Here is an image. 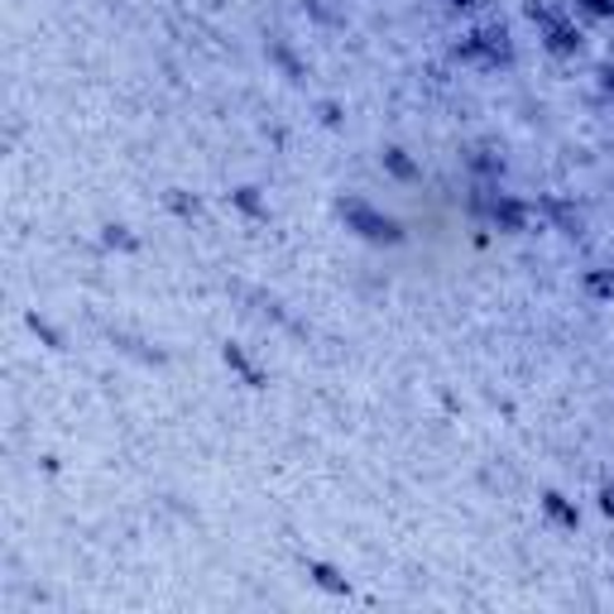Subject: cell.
<instances>
[{
    "label": "cell",
    "mask_w": 614,
    "mask_h": 614,
    "mask_svg": "<svg viewBox=\"0 0 614 614\" xmlns=\"http://www.w3.org/2000/svg\"><path fill=\"white\" fill-rule=\"evenodd\" d=\"M106 245H120V250H135V241L125 235V225H106Z\"/></svg>",
    "instance_id": "cell-11"
},
{
    "label": "cell",
    "mask_w": 614,
    "mask_h": 614,
    "mask_svg": "<svg viewBox=\"0 0 614 614\" xmlns=\"http://www.w3.org/2000/svg\"><path fill=\"white\" fill-rule=\"evenodd\" d=\"M529 20L537 24V39L547 44V54H557V58L581 54V30H576V20L561 15L557 5H547V0H533V5H529Z\"/></svg>",
    "instance_id": "cell-2"
},
{
    "label": "cell",
    "mask_w": 614,
    "mask_h": 614,
    "mask_svg": "<svg viewBox=\"0 0 614 614\" xmlns=\"http://www.w3.org/2000/svg\"><path fill=\"white\" fill-rule=\"evenodd\" d=\"M451 10H471V5H480V0H447Z\"/></svg>",
    "instance_id": "cell-15"
},
{
    "label": "cell",
    "mask_w": 614,
    "mask_h": 614,
    "mask_svg": "<svg viewBox=\"0 0 614 614\" xmlns=\"http://www.w3.org/2000/svg\"><path fill=\"white\" fill-rule=\"evenodd\" d=\"M586 293L591 298H614V269H591L586 274Z\"/></svg>",
    "instance_id": "cell-8"
},
{
    "label": "cell",
    "mask_w": 614,
    "mask_h": 614,
    "mask_svg": "<svg viewBox=\"0 0 614 614\" xmlns=\"http://www.w3.org/2000/svg\"><path fill=\"white\" fill-rule=\"evenodd\" d=\"M456 58L466 62V68H485V72L509 68L513 62V39H509L505 24H475L466 39L456 44Z\"/></svg>",
    "instance_id": "cell-1"
},
{
    "label": "cell",
    "mask_w": 614,
    "mask_h": 614,
    "mask_svg": "<svg viewBox=\"0 0 614 614\" xmlns=\"http://www.w3.org/2000/svg\"><path fill=\"white\" fill-rule=\"evenodd\" d=\"M581 10H591V15H614V0H576Z\"/></svg>",
    "instance_id": "cell-12"
},
{
    "label": "cell",
    "mask_w": 614,
    "mask_h": 614,
    "mask_svg": "<svg viewBox=\"0 0 614 614\" xmlns=\"http://www.w3.org/2000/svg\"><path fill=\"white\" fill-rule=\"evenodd\" d=\"M600 92H605L610 102H614V68H605V72H600Z\"/></svg>",
    "instance_id": "cell-14"
},
{
    "label": "cell",
    "mask_w": 614,
    "mask_h": 614,
    "mask_svg": "<svg viewBox=\"0 0 614 614\" xmlns=\"http://www.w3.org/2000/svg\"><path fill=\"white\" fill-rule=\"evenodd\" d=\"M221 356H225V366H231V370H235V374H241V380L250 384V390H259V384H265V374H259L255 366H250V356H245L241 346H225Z\"/></svg>",
    "instance_id": "cell-6"
},
{
    "label": "cell",
    "mask_w": 614,
    "mask_h": 614,
    "mask_svg": "<svg viewBox=\"0 0 614 614\" xmlns=\"http://www.w3.org/2000/svg\"><path fill=\"white\" fill-rule=\"evenodd\" d=\"M308 571H312V581H317L322 591H332V595H346L350 591L346 576H336V567H327V561H308Z\"/></svg>",
    "instance_id": "cell-7"
},
{
    "label": "cell",
    "mask_w": 614,
    "mask_h": 614,
    "mask_svg": "<svg viewBox=\"0 0 614 614\" xmlns=\"http://www.w3.org/2000/svg\"><path fill=\"white\" fill-rule=\"evenodd\" d=\"M341 217H346L350 231L366 235V241H374V245H398L404 241V225H398L394 217H384V211H374L370 202H360V197H346Z\"/></svg>",
    "instance_id": "cell-3"
},
{
    "label": "cell",
    "mask_w": 614,
    "mask_h": 614,
    "mask_svg": "<svg viewBox=\"0 0 614 614\" xmlns=\"http://www.w3.org/2000/svg\"><path fill=\"white\" fill-rule=\"evenodd\" d=\"M471 164L480 169V173H505V159H495L490 149H475V154H471Z\"/></svg>",
    "instance_id": "cell-10"
},
{
    "label": "cell",
    "mask_w": 614,
    "mask_h": 614,
    "mask_svg": "<svg viewBox=\"0 0 614 614\" xmlns=\"http://www.w3.org/2000/svg\"><path fill=\"white\" fill-rule=\"evenodd\" d=\"M384 169H390L394 178H418V169H413V159L404 149H384Z\"/></svg>",
    "instance_id": "cell-9"
},
{
    "label": "cell",
    "mask_w": 614,
    "mask_h": 614,
    "mask_svg": "<svg viewBox=\"0 0 614 614\" xmlns=\"http://www.w3.org/2000/svg\"><path fill=\"white\" fill-rule=\"evenodd\" d=\"M475 207H480L485 217H490V221L499 225V231H513V235H519V231H529V225L537 221V211H533V207L513 202V197H499V193H485Z\"/></svg>",
    "instance_id": "cell-4"
},
{
    "label": "cell",
    "mask_w": 614,
    "mask_h": 614,
    "mask_svg": "<svg viewBox=\"0 0 614 614\" xmlns=\"http://www.w3.org/2000/svg\"><path fill=\"white\" fill-rule=\"evenodd\" d=\"M543 509H547V519H553L557 529H571V533H576V523H581L576 505H567V495H557V490H547V495H543Z\"/></svg>",
    "instance_id": "cell-5"
},
{
    "label": "cell",
    "mask_w": 614,
    "mask_h": 614,
    "mask_svg": "<svg viewBox=\"0 0 614 614\" xmlns=\"http://www.w3.org/2000/svg\"><path fill=\"white\" fill-rule=\"evenodd\" d=\"M600 509L614 513V480H610V485H600Z\"/></svg>",
    "instance_id": "cell-13"
}]
</instances>
